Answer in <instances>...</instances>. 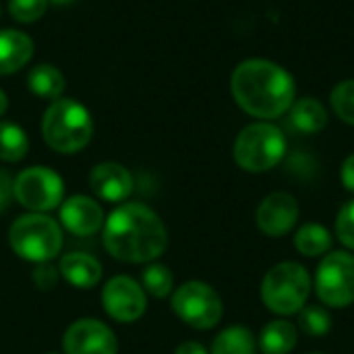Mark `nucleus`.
Masks as SVG:
<instances>
[{
	"label": "nucleus",
	"mask_w": 354,
	"mask_h": 354,
	"mask_svg": "<svg viewBox=\"0 0 354 354\" xmlns=\"http://www.w3.org/2000/svg\"><path fill=\"white\" fill-rule=\"evenodd\" d=\"M230 91L241 110L259 120L284 116L297 100L295 77L268 58L243 60L232 71Z\"/></svg>",
	"instance_id": "nucleus-1"
},
{
	"label": "nucleus",
	"mask_w": 354,
	"mask_h": 354,
	"mask_svg": "<svg viewBox=\"0 0 354 354\" xmlns=\"http://www.w3.org/2000/svg\"><path fill=\"white\" fill-rule=\"evenodd\" d=\"M104 249L124 263H149L168 247L162 218L143 203H122L110 212L102 228Z\"/></svg>",
	"instance_id": "nucleus-2"
},
{
	"label": "nucleus",
	"mask_w": 354,
	"mask_h": 354,
	"mask_svg": "<svg viewBox=\"0 0 354 354\" xmlns=\"http://www.w3.org/2000/svg\"><path fill=\"white\" fill-rule=\"evenodd\" d=\"M41 135L50 149L58 153H77L85 149L93 137L91 114L77 100L58 97L44 112Z\"/></svg>",
	"instance_id": "nucleus-3"
},
{
	"label": "nucleus",
	"mask_w": 354,
	"mask_h": 354,
	"mask_svg": "<svg viewBox=\"0 0 354 354\" xmlns=\"http://www.w3.org/2000/svg\"><path fill=\"white\" fill-rule=\"evenodd\" d=\"M8 243L17 257L29 263H50L62 251V226L46 214L29 212L12 222Z\"/></svg>",
	"instance_id": "nucleus-4"
},
{
	"label": "nucleus",
	"mask_w": 354,
	"mask_h": 354,
	"mask_svg": "<svg viewBox=\"0 0 354 354\" xmlns=\"http://www.w3.org/2000/svg\"><path fill=\"white\" fill-rule=\"evenodd\" d=\"M234 162L247 172H266L286 156V135L280 127L263 120L245 127L232 147Z\"/></svg>",
	"instance_id": "nucleus-5"
},
{
	"label": "nucleus",
	"mask_w": 354,
	"mask_h": 354,
	"mask_svg": "<svg viewBox=\"0 0 354 354\" xmlns=\"http://www.w3.org/2000/svg\"><path fill=\"white\" fill-rule=\"evenodd\" d=\"M311 295V276L297 261H282L274 266L261 282L263 305L278 315L299 313Z\"/></svg>",
	"instance_id": "nucleus-6"
},
{
	"label": "nucleus",
	"mask_w": 354,
	"mask_h": 354,
	"mask_svg": "<svg viewBox=\"0 0 354 354\" xmlns=\"http://www.w3.org/2000/svg\"><path fill=\"white\" fill-rule=\"evenodd\" d=\"M172 311L180 322L195 330H212L224 315V303L209 284L191 280L174 290Z\"/></svg>",
	"instance_id": "nucleus-7"
},
{
	"label": "nucleus",
	"mask_w": 354,
	"mask_h": 354,
	"mask_svg": "<svg viewBox=\"0 0 354 354\" xmlns=\"http://www.w3.org/2000/svg\"><path fill=\"white\" fill-rule=\"evenodd\" d=\"M315 292L328 307H348L354 303V255L334 251L324 255L315 274Z\"/></svg>",
	"instance_id": "nucleus-8"
},
{
	"label": "nucleus",
	"mask_w": 354,
	"mask_h": 354,
	"mask_svg": "<svg viewBox=\"0 0 354 354\" xmlns=\"http://www.w3.org/2000/svg\"><path fill=\"white\" fill-rule=\"evenodd\" d=\"M15 199L33 214H46L64 201V183L46 166H31L15 178Z\"/></svg>",
	"instance_id": "nucleus-9"
},
{
	"label": "nucleus",
	"mask_w": 354,
	"mask_h": 354,
	"mask_svg": "<svg viewBox=\"0 0 354 354\" xmlns=\"http://www.w3.org/2000/svg\"><path fill=\"white\" fill-rule=\"evenodd\" d=\"M104 311L120 324H133L145 315L147 295L139 282L129 276H114L102 288Z\"/></svg>",
	"instance_id": "nucleus-10"
},
{
	"label": "nucleus",
	"mask_w": 354,
	"mask_h": 354,
	"mask_svg": "<svg viewBox=\"0 0 354 354\" xmlns=\"http://www.w3.org/2000/svg\"><path fill=\"white\" fill-rule=\"evenodd\" d=\"M62 351L64 354H116L118 340L104 322L85 317L66 328Z\"/></svg>",
	"instance_id": "nucleus-11"
},
{
	"label": "nucleus",
	"mask_w": 354,
	"mask_h": 354,
	"mask_svg": "<svg viewBox=\"0 0 354 354\" xmlns=\"http://www.w3.org/2000/svg\"><path fill=\"white\" fill-rule=\"evenodd\" d=\"M299 203L290 193L278 191L268 195L257 212H255V222L259 230L268 236H284L288 234L297 222H299Z\"/></svg>",
	"instance_id": "nucleus-12"
},
{
	"label": "nucleus",
	"mask_w": 354,
	"mask_h": 354,
	"mask_svg": "<svg viewBox=\"0 0 354 354\" xmlns=\"http://www.w3.org/2000/svg\"><path fill=\"white\" fill-rule=\"evenodd\" d=\"M102 205L87 195H73L60 203V224L75 236H93L104 228Z\"/></svg>",
	"instance_id": "nucleus-13"
},
{
	"label": "nucleus",
	"mask_w": 354,
	"mask_h": 354,
	"mask_svg": "<svg viewBox=\"0 0 354 354\" xmlns=\"http://www.w3.org/2000/svg\"><path fill=\"white\" fill-rule=\"evenodd\" d=\"M89 187L104 201L118 203L133 193V174L122 164L102 162L91 168Z\"/></svg>",
	"instance_id": "nucleus-14"
},
{
	"label": "nucleus",
	"mask_w": 354,
	"mask_h": 354,
	"mask_svg": "<svg viewBox=\"0 0 354 354\" xmlns=\"http://www.w3.org/2000/svg\"><path fill=\"white\" fill-rule=\"evenodd\" d=\"M60 276L79 290H89L102 280V263L87 253H66L58 263Z\"/></svg>",
	"instance_id": "nucleus-15"
},
{
	"label": "nucleus",
	"mask_w": 354,
	"mask_h": 354,
	"mask_svg": "<svg viewBox=\"0 0 354 354\" xmlns=\"http://www.w3.org/2000/svg\"><path fill=\"white\" fill-rule=\"evenodd\" d=\"M33 56V39L17 29H0V75L21 71Z\"/></svg>",
	"instance_id": "nucleus-16"
},
{
	"label": "nucleus",
	"mask_w": 354,
	"mask_h": 354,
	"mask_svg": "<svg viewBox=\"0 0 354 354\" xmlns=\"http://www.w3.org/2000/svg\"><path fill=\"white\" fill-rule=\"evenodd\" d=\"M288 124L299 133H319L328 124V112L315 97H301L288 110Z\"/></svg>",
	"instance_id": "nucleus-17"
},
{
	"label": "nucleus",
	"mask_w": 354,
	"mask_h": 354,
	"mask_svg": "<svg viewBox=\"0 0 354 354\" xmlns=\"http://www.w3.org/2000/svg\"><path fill=\"white\" fill-rule=\"evenodd\" d=\"M297 342L299 330L288 319H274L259 334V351L263 354H290Z\"/></svg>",
	"instance_id": "nucleus-18"
},
{
	"label": "nucleus",
	"mask_w": 354,
	"mask_h": 354,
	"mask_svg": "<svg viewBox=\"0 0 354 354\" xmlns=\"http://www.w3.org/2000/svg\"><path fill=\"white\" fill-rule=\"evenodd\" d=\"M27 87L41 100H58L64 93L66 79L54 64H37L27 75Z\"/></svg>",
	"instance_id": "nucleus-19"
},
{
	"label": "nucleus",
	"mask_w": 354,
	"mask_h": 354,
	"mask_svg": "<svg viewBox=\"0 0 354 354\" xmlns=\"http://www.w3.org/2000/svg\"><path fill=\"white\" fill-rule=\"evenodd\" d=\"M295 247L305 257H322L332 247V234L328 228H324L315 222H307L297 230Z\"/></svg>",
	"instance_id": "nucleus-20"
},
{
	"label": "nucleus",
	"mask_w": 354,
	"mask_h": 354,
	"mask_svg": "<svg viewBox=\"0 0 354 354\" xmlns=\"http://www.w3.org/2000/svg\"><path fill=\"white\" fill-rule=\"evenodd\" d=\"M255 351L257 340L253 332L243 326H232L216 336L209 354H255Z\"/></svg>",
	"instance_id": "nucleus-21"
},
{
	"label": "nucleus",
	"mask_w": 354,
	"mask_h": 354,
	"mask_svg": "<svg viewBox=\"0 0 354 354\" xmlns=\"http://www.w3.org/2000/svg\"><path fill=\"white\" fill-rule=\"evenodd\" d=\"M29 151L27 133L15 122H0V160L21 162Z\"/></svg>",
	"instance_id": "nucleus-22"
},
{
	"label": "nucleus",
	"mask_w": 354,
	"mask_h": 354,
	"mask_svg": "<svg viewBox=\"0 0 354 354\" xmlns=\"http://www.w3.org/2000/svg\"><path fill=\"white\" fill-rule=\"evenodd\" d=\"M141 286L145 295L156 299H166L174 290V276L168 266L164 263H149L141 272Z\"/></svg>",
	"instance_id": "nucleus-23"
},
{
	"label": "nucleus",
	"mask_w": 354,
	"mask_h": 354,
	"mask_svg": "<svg viewBox=\"0 0 354 354\" xmlns=\"http://www.w3.org/2000/svg\"><path fill=\"white\" fill-rule=\"evenodd\" d=\"M299 328L311 338H322L332 330V315L319 305H305L299 311Z\"/></svg>",
	"instance_id": "nucleus-24"
},
{
	"label": "nucleus",
	"mask_w": 354,
	"mask_h": 354,
	"mask_svg": "<svg viewBox=\"0 0 354 354\" xmlns=\"http://www.w3.org/2000/svg\"><path fill=\"white\" fill-rule=\"evenodd\" d=\"M330 106L334 114L344 120L346 124L354 127V79L340 81L330 93Z\"/></svg>",
	"instance_id": "nucleus-25"
},
{
	"label": "nucleus",
	"mask_w": 354,
	"mask_h": 354,
	"mask_svg": "<svg viewBox=\"0 0 354 354\" xmlns=\"http://www.w3.org/2000/svg\"><path fill=\"white\" fill-rule=\"evenodd\" d=\"M50 0H8V12L19 23H33L44 17Z\"/></svg>",
	"instance_id": "nucleus-26"
},
{
	"label": "nucleus",
	"mask_w": 354,
	"mask_h": 354,
	"mask_svg": "<svg viewBox=\"0 0 354 354\" xmlns=\"http://www.w3.org/2000/svg\"><path fill=\"white\" fill-rule=\"evenodd\" d=\"M336 234L344 247L354 251V199L340 207L336 218Z\"/></svg>",
	"instance_id": "nucleus-27"
},
{
	"label": "nucleus",
	"mask_w": 354,
	"mask_h": 354,
	"mask_svg": "<svg viewBox=\"0 0 354 354\" xmlns=\"http://www.w3.org/2000/svg\"><path fill=\"white\" fill-rule=\"evenodd\" d=\"M31 280L33 284L39 288V290H54L58 286V280H60V272L58 268L50 266V263H37V268L33 270L31 274Z\"/></svg>",
	"instance_id": "nucleus-28"
},
{
	"label": "nucleus",
	"mask_w": 354,
	"mask_h": 354,
	"mask_svg": "<svg viewBox=\"0 0 354 354\" xmlns=\"http://www.w3.org/2000/svg\"><path fill=\"white\" fill-rule=\"evenodd\" d=\"M15 197V178L6 172L0 170V214H4Z\"/></svg>",
	"instance_id": "nucleus-29"
},
{
	"label": "nucleus",
	"mask_w": 354,
	"mask_h": 354,
	"mask_svg": "<svg viewBox=\"0 0 354 354\" xmlns=\"http://www.w3.org/2000/svg\"><path fill=\"white\" fill-rule=\"evenodd\" d=\"M340 178H342V185L354 193V153H351L346 160H344V164H342V168H340Z\"/></svg>",
	"instance_id": "nucleus-30"
},
{
	"label": "nucleus",
	"mask_w": 354,
	"mask_h": 354,
	"mask_svg": "<svg viewBox=\"0 0 354 354\" xmlns=\"http://www.w3.org/2000/svg\"><path fill=\"white\" fill-rule=\"evenodd\" d=\"M174 354H209L205 351V346H201L199 342H183L178 344V348L174 351Z\"/></svg>",
	"instance_id": "nucleus-31"
},
{
	"label": "nucleus",
	"mask_w": 354,
	"mask_h": 354,
	"mask_svg": "<svg viewBox=\"0 0 354 354\" xmlns=\"http://www.w3.org/2000/svg\"><path fill=\"white\" fill-rule=\"evenodd\" d=\"M6 108H8V100H6V93L0 89V116L6 112Z\"/></svg>",
	"instance_id": "nucleus-32"
},
{
	"label": "nucleus",
	"mask_w": 354,
	"mask_h": 354,
	"mask_svg": "<svg viewBox=\"0 0 354 354\" xmlns=\"http://www.w3.org/2000/svg\"><path fill=\"white\" fill-rule=\"evenodd\" d=\"M50 2H54V4H68V2H73V0H50Z\"/></svg>",
	"instance_id": "nucleus-33"
},
{
	"label": "nucleus",
	"mask_w": 354,
	"mask_h": 354,
	"mask_svg": "<svg viewBox=\"0 0 354 354\" xmlns=\"http://www.w3.org/2000/svg\"><path fill=\"white\" fill-rule=\"evenodd\" d=\"M46 354H60V353H46Z\"/></svg>",
	"instance_id": "nucleus-34"
},
{
	"label": "nucleus",
	"mask_w": 354,
	"mask_h": 354,
	"mask_svg": "<svg viewBox=\"0 0 354 354\" xmlns=\"http://www.w3.org/2000/svg\"><path fill=\"white\" fill-rule=\"evenodd\" d=\"M0 15H2V6H0Z\"/></svg>",
	"instance_id": "nucleus-35"
},
{
	"label": "nucleus",
	"mask_w": 354,
	"mask_h": 354,
	"mask_svg": "<svg viewBox=\"0 0 354 354\" xmlns=\"http://www.w3.org/2000/svg\"><path fill=\"white\" fill-rule=\"evenodd\" d=\"M313 354H319V353H313Z\"/></svg>",
	"instance_id": "nucleus-36"
}]
</instances>
